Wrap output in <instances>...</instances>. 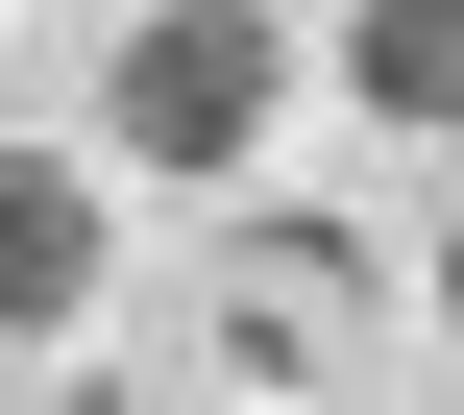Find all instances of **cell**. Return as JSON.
<instances>
[{"instance_id": "1", "label": "cell", "mask_w": 464, "mask_h": 415, "mask_svg": "<svg viewBox=\"0 0 464 415\" xmlns=\"http://www.w3.org/2000/svg\"><path fill=\"white\" fill-rule=\"evenodd\" d=\"M367 318H392V245L318 220V196H245L220 269H196V391L220 415H318L343 367H367Z\"/></svg>"}, {"instance_id": "2", "label": "cell", "mask_w": 464, "mask_h": 415, "mask_svg": "<svg viewBox=\"0 0 464 415\" xmlns=\"http://www.w3.org/2000/svg\"><path fill=\"white\" fill-rule=\"evenodd\" d=\"M269 98H294V24H269V0H147V24L98 49V147H122V171H196V196L269 147Z\"/></svg>"}, {"instance_id": "3", "label": "cell", "mask_w": 464, "mask_h": 415, "mask_svg": "<svg viewBox=\"0 0 464 415\" xmlns=\"http://www.w3.org/2000/svg\"><path fill=\"white\" fill-rule=\"evenodd\" d=\"M98 318V147H0V343Z\"/></svg>"}, {"instance_id": "4", "label": "cell", "mask_w": 464, "mask_h": 415, "mask_svg": "<svg viewBox=\"0 0 464 415\" xmlns=\"http://www.w3.org/2000/svg\"><path fill=\"white\" fill-rule=\"evenodd\" d=\"M343 98L392 147H464V0H343Z\"/></svg>"}, {"instance_id": "5", "label": "cell", "mask_w": 464, "mask_h": 415, "mask_svg": "<svg viewBox=\"0 0 464 415\" xmlns=\"http://www.w3.org/2000/svg\"><path fill=\"white\" fill-rule=\"evenodd\" d=\"M73 415H220V391H171V367H73Z\"/></svg>"}, {"instance_id": "6", "label": "cell", "mask_w": 464, "mask_h": 415, "mask_svg": "<svg viewBox=\"0 0 464 415\" xmlns=\"http://www.w3.org/2000/svg\"><path fill=\"white\" fill-rule=\"evenodd\" d=\"M440 343H464V220H440Z\"/></svg>"}]
</instances>
